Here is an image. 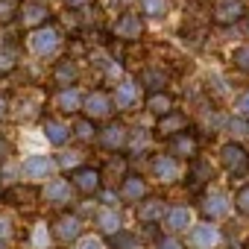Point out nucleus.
<instances>
[{
    "mask_svg": "<svg viewBox=\"0 0 249 249\" xmlns=\"http://www.w3.org/2000/svg\"><path fill=\"white\" fill-rule=\"evenodd\" d=\"M111 36H114L117 41H123V44L141 41V38H144V18H141V12H123V15L114 21Z\"/></svg>",
    "mask_w": 249,
    "mask_h": 249,
    "instance_id": "nucleus-14",
    "label": "nucleus"
},
{
    "mask_svg": "<svg viewBox=\"0 0 249 249\" xmlns=\"http://www.w3.org/2000/svg\"><path fill=\"white\" fill-rule=\"evenodd\" d=\"M217 240H220V229H217L211 220H205V223H199V226H194V229L188 231V243H191L194 249H214Z\"/></svg>",
    "mask_w": 249,
    "mask_h": 249,
    "instance_id": "nucleus-21",
    "label": "nucleus"
},
{
    "mask_svg": "<svg viewBox=\"0 0 249 249\" xmlns=\"http://www.w3.org/2000/svg\"><path fill=\"white\" fill-rule=\"evenodd\" d=\"M117 196H120V202L135 205V202H141L147 196V182L141 176H135V173H126L117 185Z\"/></svg>",
    "mask_w": 249,
    "mask_h": 249,
    "instance_id": "nucleus-19",
    "label": "nucleus"
},
{
    "mask_svg": "<svg viewBox=\"0 0 249 249\" xmlns=\"http://www.w3.org/2000/svg\"><path fill=\"white\" fill-rule=\"evenodd\" d=\"M38 126H41V135H44V141L50 144V147H56V150H62V147H68L73 138H71V123H65L62 117H53V114H41L38 117Z\"/></svg>",
    "mask_w": 249,
    "mask_h": 249,
    "instance_id": "nucleus-13",
    "label": "nucleus"
},
{
    "mask_svg": "<svg viewBox=\"0 0 249 249\" xmlns=\"http://www.w3.org/2000/svg\"><path fill=\"white\" fill-rule=\"evenodd\" d=\"M50 85L47 88H73V85H79V79H82V68H79V59H73V56H59L56 62H50V68H47V76H44Z\"/></svg>",
    "mask_w": 249,
    "mask_h": 249,
    "instance_id": "nucleus-8",
    "label": "nucleus"
},
{
    "mask_svg": "<svg viewBox=\"0 0 249 249\" xmlns=\"http://www.w3.org/2000/svg\"><path fill=\"white\" fill-rule=\"evenodd\" d=\"M100 173H103V182H114V179H123L129 170H126V156H120V153H111L108 156V161L100 167Z\"/></svg>",
    "mask_w": 249,
    "mask_h": 249,
    "instance_id": "nucleus-33",
    "label": "nucleus"
},
{
    "mask_svg": "<svg viewBox=\"0 0 249 249\" xmlns=\"http://www.w3.org/2000/svg\"><path fill=\"white\" fill-rule=\"evenodd\" d=\"M108 246H111V249H141V240H138V234L120 229L117 234L108 237Z\"/></svg>",
    "mask_w": 249,
    "mask_h": 249,
    "instance_id": "nucleus-36",
    "label": "nucleus"
},
{
    "mask_svg": "<svg viewBox=\"0 0 249 249\" xmlns=\"http://www.w3.org/2000/svg\"><path fill=\"white\" fill-rule=\"evenodd\" d=\"M71 249H106V240L100 234H82Z\"/></svg>",
    "mask_w": 249,
    "mask_h": 249,
    "instance_id": "nucleus-42",
    "label": "nucleus"
},
{
    "mask_svg": "<svg viewBox=\"0 0 249 249\" xmlns=\"http://www.w3.org/2000/svg\"><path fill=\"white\" fill-rule=\"evenodd\" d=\"M18 170H21V182H33V185H44L47 179H53L59 173L53 153H30L18 159Z\"/></svg>",
    "mask_w": 249,
    "mask_h": 249,
    "instance_id": "nucleus-5",
    "label": "nucleus"
},
{
    "mask_svg": "<svg viewBox=\"0 0 249 249\" xmlns=\"http://www.w3.org/2000/svg\"><path fill=\"white\" fill-rule=\"evenodd\" d=\"M138 82H141L147 91H164L167 73H164V68H144L141 76H138Z\"/></svg>",
    "mask_w": 249,
    "mask_h": 249,
    "instance_id": "nucleus-34",
    "label": "nucleus"
},
{
    "mask_svg": "<svg viewBox=\"0 0 249 249\" xmlns=\"http://www.w3.org/2000/svg\"><path fill=\"white\" fill-rule=\"evenodd\" d=\"M50 231H53V240L59 246H73L85 234V217L73 208H65L50 220Z\"/></svg>",
    "mask_w": 249,
    "mask_h": 249,
    "instance_id": "nucleus-6",
    "label": "nucleus"
},
{
    "mask_svg": "<svg viewBox=\"0 0 249 249\" xmlns=\"http://www.w3.org/2000/svg\"><path fill=\"white\" fill-rule=\"evenodd\" d=\"M199 211H202L205 220L226 217V211H229V199H226V194H220V191H208V194L202 196V202H199Z\"/></svg>",
    "mask_w": 249,
    "mask_h": 249,
    "instance_id": "nucleus-28",
    "label": "nucleus"
},
{
    "mask_svg": "<svg viewBox=\"0 0 249 249\" xmlns=\"http://www.w3.org/2000/svg\"><path fill=\"white\" fill-rule=\"evenodd\" d=\"M150 173H153L156 182H161V185H173V182H179V176H182V164H179L176 156H170V153H159V156L150 159Z\"/></svg>",
    "mask_w": 249,
    "mask_h": 249,
    "instance_id": "nucleus-16",
    "label": "nucleus"
},
{
    "mask_svg": "<svg viewBox=\"0 0 249 249\" xmlns=\"http://www.w3.org/2000/svg\"><path fill=\"white\" fill-rule=\"evenodd\" d=\"M220 161H223V167H226L231 176H240V173H246V167H249V153H246L240 144H226V147L220 150Z\"/></svg>",
    "mask_w": 249,
    "mask_h": 249,
    "instance_id": "nucleus-20",
    "label": "nucleus"
},
{
    "mask_svg": "<svg viewBox=\"0 0 249 249\" xmlns=\"http://www.w3.org/2000/svg\"><path fill=\"white\" fill-rule=\"evenodd\" d=\"M12 123V97L9 91H0V126H9Z\"/></svg>",
    "mask_w": 249,
    "mask_h": 249,
    "instance_id": "nucleus-41",
    "label": "nucleus"
},
{
    "mask_svg": "<svg viewBox=\"0 0 249 249\" xmlns=\"http://www.w3.org/2000/svg\"><path fill=\"white\" fill-rule=\"evenodd\" d=\"M91 223H94L100 237H111V234H117L123 229V217H120L117 205H97L91 211Z\"/></svg>",
    "mask_w": 249,
    "mask_h": 249,
    "instance_id": "nucleus-17",
    "label": "nucleus"
},
{
    "mask_svg": "<svg viewBox=\"0 0 249 249\" xmlns=\"http://www.w3.org/2000/svg\"><path fill=\"white\" fill-rule=\"evenodd\" d=\"M12 123H33L47 111V88L41 85H12Z\"/></svg>",
    "mask_w": 249,
    "mask_h": 249,
    "instance_id": "nucleus-2",
    "label": "nucleus"
},
{
    "mask_svg": "<svg viewBox=\"0 0 249 249\" xmlns=\"http://www.w3.org/2000/svg\"><path fill=\"white\" fill-rule=\"evenodd\" d=\"M135 100H138V82H135V79H120V82L114 85V91H111V103H114L117 111L132 108Z\"/></svg>",
    "mask_w": 249,
    "mask_h": 249,
    "instance_id": "nucleus-24",
    "label": "nucleus"
},
{
    "mask_svg": "<svg viewBox=\"0 0 249 249\" xmlns=\"http://www.w3.org/2000/svg\"><path fill=\"white\" fill-rule=\"evenodd\" d=\"M12 156H18L15 135H12L6 126H0V159H12Z\"/></svg>",
    "mask_w": 249,
    "mask_h": 249,
    "instance_id": "nucleus-39",
    "label": "nucleus"
},
{
    "mask_svg": "<svg viewBox=\"0 0 249 249\" xmlns=\"http://www.w3.org/2000/svg\"><path fill=\"white\" fill-rule=\"evenodd\" d=\"M150 132L141 126V129H135V132H129V144H126V153H132V156H138V153H144L147 147H150Z\"/></svg>",
    "mask_w": 249,
    "mask_h": 249,
    "instance_id": "nucleus-38",
    "label": "nucleus"
},
{
    "mask_svg": "<svg viewBox=\"0 0 249 249\" xmlns=\"http://www.w3.org/2000/svg\"><path fill=\"white\" fill-rule=\"evenodd\" d=\"M97 144L106 153H126L129 144V126L120 120H106V126L97 129Z\"/></svg>",
    "mask_w": 249,
    "mask_h": 249,
    "instance_id": "nucleus-12",
    "label": "nucleus"
},
{
    "mask_svg": "<svg viewBox=\"0 0 249 249\" xmlns=\"http://www.w3.org/2000/svg\"><path fill=\"white\" fill-rule=\"evenodd\" d=\"M231 62H234V68H240L243 73H249V47H237L234 56H231Z\"/></svg>",
    "mask_w": 249,
    "mask_h": 249,
    "instance_id": "nucleus-43",
    "label": "nucleus"
},
{
    "mask_svg": "<svg viewBox=\"0 0 249 249\" xmlns=\"http://www.w3.org/2000/svg\"><path fill=\"white\" fill-rule=\"evenodd\" d=\"M234 205H237V211H240V214H249V188H240V191H237Z\"/></svg>",
    "mask_w": 249,
    "mask_h": 249,
    "instance_id": "nucleus-45",
    "label": "nucleus"
},
{
    "mask_svg": "<svg viewBox=\"0 0 249 249\" xmlns=\"http://www.w3.org/2000/svg\"><path fill=\"white\" fill-rule=\"evenodd\" d=\"M191 208L188 205H170L167 208V214L161 217V226L170 231V234H176V231H188V226H191Z\"/></svg>",
    "mask_w": 249,
    "mask_h": 249,
    "instance_id": "nucleus-27",
    "label": "nucleus"
},
{
    "mask_svg": "<svg viewBox=\"0 0 249 249\" xmlns=\"http://www.w3.org/2000/svg\"><path fill=\"white\" fill-rule=\"evenodd\" d=\"M38 199H41L44 208L65 211V208H73V205L79 202V194L73 191L71 179H65V176L56 173L53 179H47L44 185H38Z\"/></svg>",
    "mask_w": 249,
    "mask_h": 249,
    "instance_id": "nucleus-3",
    "label": "nucleus"
},
{
    "mask_svg": "<svg viewBox=\"0 0 249 249\" xmlns=\"http://www.w3.org/2000/svg\"><path fill=\"white\" fill-rule=\"evenodd\" d=\"M156 249H185V246H182V240L176 234H161L156 240Z\"/></svg>",
    "mask_w": 249,
    "mask_h": 249,
    "instance_id": "nucleus-44",
    "label": "nucleus"
},
{
    "mask_svg": "<svg viewBox=\"0 0 249 249\" xmlns=\"http://www.w3.org/2000/svg\"><path fill=\"white\" fill-rule=\"evenodd\" d=\"M234 111H237V114H243V117H249V91H246V94H240V97L234 100Z\"/></svg>",
    "mask_w": 249,
    "mask_h": 249,
    "instance_id": "nucleus-46",
    "label": "nucleus"
},
{
    "mask_svg": "<svg viewBox=\"0 0 249 249\" xmlns=\"http://www.w3.org/2000/svg\"><path fill=\"white\" fill-rule=\"evenodd\" d=\"M6 85H12V82H9V79H0V91H9Z\"/></svg>",
    "mask_w": 249,
    "mask_h": 249,
    "instance_id": "nucleus-48",
    "label": "nucleus"
},
{
    "mask_svg": "<svg viewBox=\"0 0 249 249\" xmlns=\"http://www.w3.org/2000/svg\"><path fill=\"white\" fill-rule=\"evenodd\" d=\"M170 12L167 0H141V18H164Z\"/></svg>",
    "mask_w": 249,
    "mask_h": 249,
    "instance_id": "nucleus-37",
    "label": "nucleus"
},
{
    "mask_svg": "<svg viewBox=\"0 0 249 249\" xmlns=\"http://www.w3.org/2000/svg\"><path fill=\"white\" fill-rule=\"evenodd\" d=\"M246 30H249V24H246Z\"/></svg>",
    "mask_w": 249,
    "mask_h": 249,
    "instance_id": "nucleus-49",
    "label": "nucleus"
},
{
    "mask_svg": "<svg viewBox=\"0 0 249 249\" xmlns=\"http://www.w3.org/2000/svg\"><path fill=\"white\" fill-rule=\"evenodd\" d=\"M56 21V12L50 6V0H21L18 3V15H15V27L18 33H30L36 27H44V24H53Z\"/></svg>",
    "mask_w": 249,
    "mask_h": 249,
    "instance_id": "nucleus-4",
    "label": "nucleus"
},
{
    "mask_svg": "<svg viewBox=\"0 0 249 249\" xmlns=\"http://www.w3.org/2000/svg\"><path fill=\"white\" fill-rule=\"evenodd\" d=\"M0 199H3L9 208L27 214V217H33V211L41 205V199H38V185H33V182H15V185L3 188V191H0Z\"/></svg>",
    "mask_w": 249,
    "mask_h": 249,
    "instance_id": "nucleus-7",
    "label": "nucleus"
},
{
    "mask_svg": "<svg viewBox=\"0 0 249 249\" xmlns=\"http://www.w3.org/2000/svg\"><path fill=\"white\" fill-rule=\"evenodd\" d=\"M71 185H73V191H76L79 196H97V191H100L106 182H103L100 167L82 164V167H76V170L71 173Z\"/></svg>",
    "mask_w": 249,
    "mask_h": 249,
    "instance_id": "nucleus-15",
    "label": "nucleus"
},
{
    "mask_svg": "<svg viewBox=\"0 0 249 249\" xmlns=\"http://www.w3.org/2000/svg\"><path fill=\"white\" fill-rule=\"evenodd\" d=\"M167 208H170V205H167L161 196H150V194H147V196L138 202V211H135V214H138V223H141V226H159L161 217L167 214Z\"/></svg>",
    "mask_w": 249,
    "mask_h": 249,
    "instance_id": "nucleus-18",
    "label": "nucleus"
},
{
    "mask_svg": "<svg viewBox=\"0 0 249 249\" xmlns=\"http://www.w3.org/2000/svg\"><path fill=\"white\" fill-rule=\"evenodd\" d=\"M18 246L21 249H53V231H50V220L47 217H33L30 226L18 229Z\"/></svg>",
    "mask_w": 249,
    "mask_h": 249,
    "instance_id": "nucleus-9",
    "label": "nucleus"
},
{
    "mask_svg": "<svg viewBox=\"0 0 249 249\" xmlns=\"http://www.w3.org/2000/svg\"><path fill=\"white\" fill-rule=\"evenodd\" d=\"M88 3H91V0H62V6H65L68 12H82Z\"/></svg>",
    "mask_w": 249,
    "mask_h": 249,
    "instance_id": "nucleus-47",
    "label": "nucleus"
},
{
    "mask_svg": "<svg viewBox=\"0 0 249 249\" xmlns=\"http://www.w3.org/2000/svg\"><path fill=\"white\" fill-rule=\"evenodd\" d=\"M65 47V33L59 30V24H44V27H36L30 33H24V44L21 50L27 53V59L33 62H53Z\"/></svg>",
    "mask_w": 249,
    "mask_h": 249,
    "instance_id": "nucleus-1",
    "label": "nucleus"
},
{
    "mask_svg": "<svg viewBox=\"0 0 249 249\" xmlns=\"http://www.w3.org/2000/svg\"><path fill=\"white\" fill-rule=\"evenodd\" d=\"M79 114H85V117L94 120V123H100V120H111V114H114L111 94L103 91V88H94V91L82 94V111H79Z\"/></svg>",
    "mask_w": 249,
    "mask_h": 249,
    "instance_id": "nucleus-11",
    "label": "nucleus"
},
{
    "mask_svg": "<svg viewBox=\"0 0 249 249\" xmlns=\"http://www.w3.org/2000/svg\"><path fill=\"white\" fill-rule=\"evenodd\" d=\"M243 15H246L243 0H217V6H214V21H217V24H223V27L237 24Z\"/></svg>",
    "mask_w": 249,
    "mask_h": 249,
    "instance_id": "nucleus-25",
    "label": "nucleus"
},
{
    "mask_svg": "<svg viewBox=\"0 0 249 249\" xmlns=\"http://www.w3.org/2000/svg\"><path fill=\"white\" fill-rule=\"evenodd\" d=\"M53 159H56L59 173H68V170L73 173L76 167H82V164H85V159H88V156H85V150H82V147H71V150H68V147H62L59 153H53Z\"/></svg>",
    "mask_w": 249,
    "mask_h": 249,
    "instance_id": "nucleus-29",
    "label": "nucleus"
},
{
    "mask_svg": "<svg viewBox=\"0 0 249 249\" xmlns=\"http://www.w3.org/2000/svg\"><path fill=\"white\" fill-rule=\"evenodd\" d=\"M18 229L12 214L0 211V249H18Z\"/></svg>",
    "mask_w": 249,
    "mask_h": 249,
    "instance_id": "nucleus-31",
    "label": "nucleus"
},
{
    "mask_svg": "<svg viewBox=\"0 0 249 249\" xmlns=\"http://www.w3.org/2000/svg\"><path fill=\"white\" fill-rule=\"evenodd\" d=\"M188 129V114L185 111H167V114H161L159 117V123H156V132L161 135V138H170V135H179V132H185Z\"/></svg>",
    "mask_w": 249,
    "mask_h": 249,
    "instance_id": "nucleus-26",
    "label": "nucleus"
},
{
    "mask_svg": "<svg viewBox=\"0 0 249 249\" xmlns=\"http://www.w3.org/2000/svg\"><path fill=\"white\" fill-rule=\"evenodd\" d=\"M71 138L79 141V144H94L97 141V123L88 120L85 114H76L73 123H71Z\"/></svg>",
    "mask_w": 249,
    "mask_h": 249,
    "instance_id": "nucleus-30",
    "label": "nucleus"
},
{
    "mask_svg": "<svg viewBox=\"0 0 249 249\" xmlns=\"http://www.w3.org/2000/svg\"><path fill=\"white\" fill-rule=\"evenodd\" d=\"M144 108H147L150 114L161 117V114H167V111H173V108H176V100H173L167 91H150V94H147V100H144Z\"/></svg>",
    "mask_w": 249,
    "mask_h": 249,
    "instance_id": "nucleus-32",
    "label": "nucleus"
},
{
    "mask_svg": "<svg viewBox=\"0 0 249 249\" xmlns=\"http://www.w3.org/2000/svg\"><path fill=\"white\" fill-rule=\"evenodd\" d=\"M167 141H170V144H167V147H170V156H176V159H179V156H182V159H196V153H199V141H196V135L188 132V129L179 132V135H170Z\"/></svg>",
    "mask_w": 249,
    "mask_h": 249,
    "instance_id": "nucleus-22",
    "label": "nucleus"
},
{
    "mask_svg": "<svg viewBox=\"0 0 249 249\" xmlns=\"http://www.w3.org/2000/svg\"><path fill=\"white\" fill-rule=\"evenodd\" d=\"M21 0H0V27H12Z\"/></svg>",
    "mask_w": 249,
    "mask_h": 249,
    "instance_id": "nucleus-40",
    "label": "nucleus"
},
{
    "mask_svg": "<svg viewBox=\"0 0 249 249\" xmlns=\"http://www.w3.org/2000/svg\"><path fill=\"white\" fill-rule=\"evenodd\" d=\"M47 106H53L56 114L62 117H76L82 111V91L73 88H47Z\"/></svg>",
    "mask_w": 249,
    "mask_h": 249,
    "instance_id": "nucleus-10",
    "label": "nucleus"
},
{
    "mask_svg": "<svg viewBox=\"0 0 249 249\" xmlns=\"http://www.w3.org/2000/svg\"><path fill=\"white\" fill-rule=\"evenodd\" d=\"M24 62V50L15 44H0V79H12Z\"/></svg>",
    "mask_w": 249,
    "mask_h": 249,
    "instance_id": "nucleus-23",
    "label": "nucleus"
},
{
    "mask_svg": "<svg viewBox=\"0 0 249 249\" xmlns=\"http://www.w3.org/2000/svg\"><path fill=\"white\" fill-rule=\"evenodd\" d=\"M188 179H191V188H199V185H205L208 179H214V170H211L208 161H202V159H191Z\"/></svg>",
    "mask_w": 249,
    "mask_h": 249,
    "instance_id": "nucleus-35",
    "label": "nucleus"
}]
</instances>
